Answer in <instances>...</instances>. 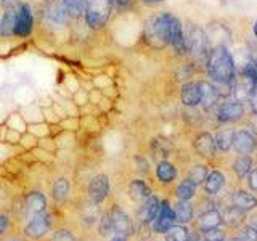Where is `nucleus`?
Segmentation results:
<instances>
[{
  "instance_id": "nucleus-30",
  "label": "nucleus",
  "mask_w": 257,
  "mask_h": 241,
  "mask_svg": "<svg viewBox=\"0 0 257 241\" xmlns=\"http://www.w3.org/2000/svg\"><path fill=\"white\" fill-rule=\"evenodd\" d=\"M7 127L13 129V131H18L21 134L28 132V120L24 119V116L18 114V112H13V114L8 116L7 123H5Z\"/></svg>"
},
{
  "instance_id": "nucleus-40",
  "label": "nucleus",
  "mask_w": 257,
  "mask_h": 241,
  "mask_svg": "<svg viewBox=\"0 0 257 241\" xmlns=\"http://www.w3.org/2000/svg\"><path fill=\"white\" fill-rule=\"evenodd\" d=\"M206 239L207 241H223V233L217 228L209 230V231H206Z\"/></svg>"
},
{
  "instance_id": "nucleus-34",
  "label": "nucleus",
  "mask_w": 257,
  "mask_h": 241,
  "mask_svg": "<svg viewBox=\"0 0 257 241\" xmlns=\"http://www.w3.org/2000/svg\"><path fill=\"white\" fill-rule=\"evenodd\" d=\"M20 147L23 148V151H32L34 148H37L39 147V139L37 137H34L32 134H29V132H24L23 135H21V139H20Z\"/></svg>"
},
{
  "instance_id": "nucleus-47",
  "label": "nucleus",
  "mask_w": 257,
  "mask_h": 241,
  "mask_svg": "<svg viewBox=\"0 0 257 241\" xmlns=\"http://www.w3.org/2000/svg\"><path fill=\"white\" fill-rule=\"evenodd\" d=\"M111 241H125V238L124 236H119V235H114Z\"/></svg>"
},
{
  "instance_id": "nucleus-35",
  "label": "nucleus",
  "mask_w": 257,
  "mask_h": 241,
  "mask_svg": "<svg viewBox=\"0 0 257 241\" xmlns=\"http://www.w3.org/2000/svg\"><path fill=\"white\" fill-rule=\"evenodd\" d=\"M206 174H207L206 166H195V167L191 169L190 175H188V180H191L195 185H198L203 180H206V177H207Z\"/></svg>"
},
{
  "instance_id": "nucleus-50",
  "label": "nucleus",
  "mask_w": 257,
  "mask_h": 241,
  "mask_svg": "<svg viewBox=\"0 0 257 241\" xmlns=\"http://www.w3.org/2000/svg\"><path fill=\"white\" fill-rule=\"evenodd\" d=\"M228 241H241L239 238H231V239H228Z\"/></svg>"
},
{
  "instance_id": "nucleus-21",
  "label": "nucleus",
  "mask_w": 257,
  "mask_h": 241,
  "mask_svg": "<svg viewBox=\"0 0 257 241\" xmlns=\"http://www.w3.org/2000/svg\"><path fill=\"white\" fill-rule=\"evenodd\" d=\"M201 88V103H203L204 108H211L219 100V90L211 85L209 82H199Z\"/></svg>"
},
{
  "instance_id": "nucleus-9",
  "label": "nucleus",
  "mask_w": 257,
  "mask_h": 241,
  "mask_svg": "<svg viewBox=\"0 0 257 241\" xmlns=\"http://www.w3.org/2000/svg\"><path fill=\"white\" fill-rule=\"evenodd\" d=\"M108 215L111 219L112 231H114V235L127 238L128 235H132V233H134V223L131 220V217H128L119 206L112 207L111 211L108 212Z\"/></svg>"
},
{
  "instance_id": "nucleus-5",
  "label": "nucleus",
  "mask_w": 257,
  "mask_h": 241,
  "mask_svg": "<svg viewBox=\"0 0 257 241\" xmlns=\"http://www.w3.org/2000/svg\"><path fill=\"white\" fill-rule=\"evenodd\" d=\"M23 236L31 241H40L47 238L53 231V217L50 211H45L31 220L23 223Z\"/></svg>"
},
{
  "instance_id": "nucleus-3",
  "label": "nucleus",
  "mask_w": 257,
  "mask_h": 241,
  "mask_svg": "<svg viewBox=\"0 0 257 241\" xmlns=\"http://www.w3.org/2000/svg\"><path fill=\"white\" fill-rule=\"evenodd\" d=\"M179 18H175L171 13H161L155 18H151L145 28V39L155 47L171 45V36L174 24Z\"/></svg>"
},
{
  "instance_id": "nucleus-8",
  "label": "nucleus",
  "mask_w": 257,
  "mask_h": 241,
  "mask_svg": "<svg viewBox=\"0 0 257 241\" xmlns=\"http://www.w3.org/2000/svg\"><path fill=\"white\" fill-rule=\"evenodd\" d=\"M109 195V177L106 174L93 175L87 185V196L93 204H101Z\"/></svg>"
},
{
  "instance_id": "nucleus-25",
  "label": "nucleus",
  "mask_w": 257,
  "mask_h": 241,
  "mask_svg": "<svg viewBox=\"0 0 257 241\" xmlns=\"http://www.w3.org/2000/svg\"><path fill=\"white\" fill-rule=\"evenodd\" d=\"M223 182H225V179H223L222 172L214 171V172H211L206 177L204 188H206V191L209 193V195H215V193H219L220 188L223 187Z\"/></svg>"
},
{
  "instance_id": "nucleus-41",
  "label": "nucleus",
  "mask_w": 257,
  "mask_h": 241,
  "mask_svg": "<svg viewBox=\"0 0 257 241\" xmlns=\"http://www.w3.org/2000/svg\"><path fill=\"white\" fill-rule=\"evenodd\" d=\"M249 100H251V106H252L254 112L257 114V85H254V87H252L251 95H249Z\"/></svg>"
},
{
  "instance_id": "nucleus-7",
  "label": "nucleus",
  "mask_w": 257,
  "mask_h": 241,
  "mask_svg": "<svg viewBox=\"0 0 257 241\" xmlns=\"http://www.w3.org/2000/svg\"><path fill=\"white\" fill-rule=\"evenodd\" d=\"M36 29V15L29 2H20L16 7V24H15V37L21 40L29 39Z\"/></svg>"
},
{
  "instance_id": "nucleus-39",
  "label": "nucleus",
  "mask_w": 257,
  "mask_h": 241,
  "mask_svg": "<svg viewBox=\"0 0 257 241\" xmlns=\"http://www.w3.org/2000/svg\"><path fill=\"white\" fill-rule=\"evenodd\" d=\"M8 228H10V217L7 214H0V238L5 235Z\"/></svg>"
},
{
  "instance_id": "nucleus-6",
  "label": "nucleus",
  "mask_w": 257,
  "mask_h": 241,
  "mask_svg": "<svg viewBox=\"0 0 257 241\" xmlns=\"http://www.w3.org/2000/svg\"><path fill=\"white\" fill-rule=\"evenodd\" d=\"M45 211H48V199L42 191L31 190L24 195L21 206H20V215H21L23 223Z\"/></svg>"
},
{
  "instance_id": "nucleus-46",
  "label": "nucleus",
  "mask_w": 257,
  "mask_h": 241,
  "mask_svg": "<svg viewBox=\"0 0 257 241\" xmlns=\"http://www.w3.org/2000/svg\"><path fill=\"white\" fill-rule=\"evenodd\" d=\"M5 241H28L24 236H12V238H7Z\"/></svg>"
},
{
  "instance_id": "nucleus-13",
  "label": "nucleus",
  "mask_w": 257,
  "mask_h": 241,
  "mask_svg": "<svg viewBox=\"0 0 257 241\" xmlns=\"http://www.w3.org/2000/svg\"><path fill=\"white\" fill-rule=\"evenodd\" d=\"M71 191H72V185L68 177H58V179L53 180L50 193H52V199L56 204L66 203L71 196Z\"/></svg>"
},
{
  "instance_id": "nucleus-10",
  "label": "nucleus",
  "mask_w": 257,
  "mask_h": 241,
  "mask_svg": "<svg viewBox=\"0 0 257 241\" xmlns=\"http://www.w3.org/2000/svg\"><path fill=\"white\" fill-rule=\"evenodd\" d=\"M187 42V52L195 58H203L206 55V37L199 28H191L188 37H185Z\"/></svg>"
},
{
  "instance_id": "nucleus-19",
  "label": "nucleus",
  "mask_w": 257,
  "mask_h": 241,
  "mask_svg": "<svg viewBox=\"0 0 257 241\" xmlns=\"http://www.w3.org/2000/svg\"><path fill=\"white\" fill-rule=\"evenodd\" d=\"M220 223H222V214L219 211H215V209H212V211H207L199 215L198 228L203 231H209V230L217 228Z\"/></svg>"
},
{
  "instance_id": "nucleus-45",
  "label": "nucleus",
  "mask_w": 257,
  "mask_h": 241,
  "mask_svg": "<svg viewBox=\"0 0 257 241\" xmlns=\"http://www.w3.org/2000/svg\"><path fill=\"white\" fill-rule=\"evenodd\" d=\"M143 4H148V5H156V4H161L163 0H140Z\"/></svg>"
},
{
  "instance_id": "nucleus-43",
  "label": "nucleus",
  "mask_w": 257,
  "mask_h": 241,
  "mask_svg": "<svg viewBox=\"0 0 257 241\" xmlns=\"http://www.w3.org/2000/svg\"><path fill=\"white\" fill-rule=\"evenodd\" d=\"M249 187H251L254 191H257V169L249 174Z\"/></svg>"
},
{
  "instance_id": "nucleus-37",
  "label": "nucleus",
  "mask_w": 257,
  "mask_h": 241,
  "mask_svg": "<svg viewBox=\"0 0 257 241\" xmlns=\"http://www.w3.org/2000/svg\"><path fill=\"white\" fill-rule=\"evenodd\" d=\"M50 241H77L76 236L72 235V231L68 228H60L53 233V236Z\"/></svg>"
},
{
  "instance_id": "nucleus-1",
  "label": "nucleus",
  "mask_w": 257,
  "mask_h": 241,
  "mask_svg": "<svg viewBox=\"0 0 257 241\" xmlns=\"http://www.w3.org/2000/svg\"><path fill=\"white\" fill-rule=\"evenodd\" d=\"M207 74L217 84H230L235 77V63L225 47H215L209 53Z\"/></svg>"
},
{
  "instance_id": "nucleus-28",
  "label": "nucleus",
  "mask_w": 257,
  "mask_h": 241,
  "mask_svg": "<svg viewBox=\"0 0 257 241\" xmlns=\"http://www.w3.org/2000/svg\"><path fill=\"white\" fill-rule=\"evenodd\" d=\"M28 132L32 134L37 139H44V137H48L52 132V126L47 124L45 120H39V123H31L28 124Z\"/></svg>"
},
{
  "instance_id": "nucleus-49",
  "label": "nucleus",
  "mask_w": 257,
  "mask_h": 241,
  "mask_svg": "<svg viewBox=\"0 0 257 241\" xmlns=\"http://www.w3.org/2000/svg\"><path fill=\"white\" fill-rule=\"evenodd\" d=\"M254 227H257V215L254 217Z\"/></svg>"
},
{
  "instance_id": "nucleus-44",
  "label": "nucleus",
  "mask_w": 257,
  "mask_h": 241,
  "mask_svg": "<svg viewBox=\"0 0 257 241\" xmlns=\"http://www.w3.org/2000/svg\"><path fill=\"white\" fill-rule=\"evenodd\" d=\"M20 0H0V8H10V7H18Z\"/></svg>"
},
{
  "instance_id": "nucleus-14",
  "label": "nucleus",
  "mask_w": 257,
  "mask_h": 241,
  "mask_svg": "<svg viewBox=\"0 0 257 241\" xmlns=\"http://www.w3.org/2000/svg\"><path fill=\"white\" fill-rule=\"evenodd\" d=\"M15 24H16V7L5 8L2 15H0V37L2 39L15 37Z\"/></svg>"
},
{
  "instance_id": "nucleus-32",
  "label": "nucleus",
  "mask_w": 257,
  "mask_h": 241,
  "mask_svg": "<svg viewBox=\"0 0 257 241\" xmlns=\"http://www.w3.org/2000/svg\"><path fill=\"white\" fill-rule=\"evenodd\" d=\"M195 188H196L195 183L188 179H185L179 185V188H177V196H179V199H182V201H188L190 198H193V195H195Z\"/></svg>"
},
{
  "instance_id": "nucleus-26",
  "label": "nucleus",
  "mask_w": 257,
  "mask_h": 241,
  "mask_svg": "<svg viewBox=\"0 0 257 241\" xmlns=\"http://www.w3.org/2000/svg\"><path fill=\"white\" fill-rule=\"evenodd\" d=\"M222 219L227 222L230 227H238V225L244 220V215H243V211H239L238 207L231 206L228 209H225V212L222 215Z\"/></svg>"
},
{
  "instance_id": "nucleus-36",
  "label": "nucleus",
  "mask_w": 257,
  "mask_h": 241,
  "mask_svg": "<svg viewBox=\"0 0 257 241\" xmlns=\"http://www.w3.org/2000/svg\"><path fill=\"white\" fill-rule=\"evenodd\" d=\"M100 233L103 236H109V235H114V231H112V223H111V219H109V215L108 212L101 215V219H100Z\"/></svg>"
},
{
  "instance_id": "nucleus-51",
  "label": "nucleus",
  "mask_w": 257,
  "mask_h": 241,
  "mask_svg": "<svg viewBox=\"0 0 257 241\" xmlns=\"http://www.w3.org/2000/svg\"><path fill=\"white\" fill-rule=\"evenodd\" d=\"M206 241H207V239H206Z\"/></svg>"
},
{
  "instance_id": "nucleus-31",
  "label": "nucleus",
  "mask_w": 257,
  "mask_h": 241,
  "mask_svg": "<svg viewBox=\"0 0 257 241\" xmlns=\"http://www.w3.org/2000/svg\"><path fill=\"white\" fill-rule=\"evenodd\" d=\"M233 134L231 131H222L215 135V147L222 151H228L233 145Z\"/></svg>"
},
{
  "instance_id": "nucleus-2",
  "label": "nucleus",
  "mask_w": 257,
  "mask_h": 241,
  "mask_svg": "<svg viewBox=\"0 0 257 241\" xmlns=\"http://www.w3.org/2000/svg\"><path fill=\"white\" fill-rule=\"evenodd\" d=\"M39 21L47 31L60 32L68 28L71 18L61 0H42L39 7Z\"/></svg>"
},
{
  "instance_id": "nucleus-23",
  "label": "nucleus",
  "mask_w": 257,
  "mask_h": 241,
  "mask_svg": "<svg viewBox=\"0 0 257 241\" xmlns=\"http://www.w3.org/2000/svg\"><path fill=\"white\" fill-rule=\"evenodd\" d=\"M61 2L64 8H66L71 21H79L80 18H84V13H85L84 0H61Z\"/></svg>"
},
{
  "instance_id": "nucleus-16",
  "label": "nucleus",
  "mask_w": 257,
  "mask_h": 241,
  "mask_svg": "<svg viewBox=\"0 0 257 241\" xmlns=\"http://www.w3.org/2000/svg\"><path fill=\"white\" fill-rule=\"evenodd\" d=\"M244 114V108L241 101H230L225 103L219 109V120L220 123H235Z\"/></svg>"
},
{
  "instance_id": "nucleus-27",
  "label": "nucleus",
  "mask_w": 257,
  "mask_h": 241,
  "mask_svg": "<svg viewBox=\"0 0 257 241\" xmlns=\"http://www.w3.org/2000/svg\"><path fill=\"white\" fill-rule=\"evenodd\" d=\"M175 217L177 220L185 223V222H190L191 217H193V209H191V204L188 203V201H179L175 206Z\"/></svg>"
},
{
  "instance_id": "nucleus-38",
  "label": "nucleus",
  "mask_w": 257,
  "mask_h": 241,
  "mask_svg": "<svg viewBox=\"0 0 257 241\" xmlns=\"http://www.w3.org/2000/svg\"><path fill=\"white\" fill-rule=\"evenodd\" d=\"M241 241H257V227H246L241 231V236H239Z\"/></svg>"
},
{
  "instance_id": "nucleus-29",
  "label": "nucleus",
  "mask_w": 257,
  "mask_h": 241,
  "mask_svg": "<svg viewBox=\"0 0 257 241\" xmlns=\"http://www.w3.org/2000/svg\"><path fill=\"white\" fill-rule=\"evenodd\" d=\"M190 233L183 225H172L166 231V241H188Z\"/></svg>"
},
{
  "instance_id": "nucleus-4",
  "label": "nucleus",
  "mask_w": 257,
  "mask_h": 241,
  "mask_svg": "<svg viewBox=\"0 0 257 241\" xmlns=\"http://www.w3.org/2000/svg\"><path fill=\"white\" fill-rule=\"evenodd\" d=\"M85 2V13L84 21L90 29L100 31L106 26L109 21V16L112 12L111 0H84Z\"/></svg>"
},
{
  "instance_id": "nucleus-22",
  "label": "nucleus",
  "mask_w": 257,
  "mask_h": 241,
  "mask_svg": "<svg viewBox=\"0 0 257 241\" xmlns=\"http://www.w3.org/2000/svg\"><path fill=\"white\" fill-rule=\"evenodd\" d=\"M128 193L135 201H145L150 195H151V188L148 187L147 182L135 179L128 183Z\"/></svg>"
},
{
  "instance_id": "nucleus-33",
  "label": "nucleus",
  "mask_w": 257,
  "mask_h": 241,
  "mask_svg": "<svg viewBox=\"0 0 257 241\" xmlns=\"http://www.w3.org/2000/svg\"><path fill=\"white\" fill-rule=\"evenodd\" d=\"M252 167V161L251 158H246V156H241L235 161V164H233V169H235V172L238 177H244L249 171H251Z\"/></svg>"
},
{
  "instance_id": "nucleus-42",
  "label": "nucleus",
  "mask_w": 257,
  "mask_h": 241,
  "mask_svg": "<svg viewBox=\"0 0 257 241\" xmlns=\"http://www.w3.org/2000/svg\"><path fill=\"white\" fill-rule=\"evenodd\" d=\"M111 4L114 8H117V10H122V8H127L131 5V0H111Z\"/></svg>"
},
{
  "instance_id": "nucleus-20",
  "label": "nucleus",
  "mask_w": 257,
  "mask_h": 241,
  "mask_svg": "<svg viewBox=\"0 0 257 241\" xmlns=\"http://www.w3.org/2000/svg\"><path fill=\"white\" fill-rule=\"evenodd\" d=\"M231 203L235 207H238L239 211H251V209H254L257 206V199L251 195V193H246L243 190H239L236 193H233L231 196Z\"/></svg>"
},
{
  "instance_id": "nucleus-18",
  "label": "nucleus",
  "mask_w": 257,
  "mask_h": 241,
  "mask_svg": "<svg viewBox=\"0 0 257 241\" xmlns=\"http://www.w3.org/2000/svg\"><path fill=\"white\" fill-rule=\"evenodd\" d=\"M195 148L201 156L212 158L215 155V139L209 134H201L195 140Z\"/></svg>"
},
{
  "instance_id": "nucleus-11",
  "label": "nucleus",
  "mask_w": 257,
  "mask_h": 241,
  "mask_svg": "<svg viewBox=\"0 0 257 241\" xmlns=\"http://www.w3.org/2000/svg\"><path fill=\"white\" fill-rule=\"evenodd\" d=\"M175 220H177L175 211L171 207V204H169L167 201H163L159 211H158L156 219L153 220V223H155V230L158 233H166L169 228L172 227V225H175Z\"/></svg>"
},
{
  "instance_id": "nucleus-12",
  "label": "nucleus",
  "mask_w": 257,
  "mask_h": 241,
  "mask_svg": "<svg viewBox=\"0 0 257 241\" xmlns=\"http://www.w3.org/2000/svg\"><path fill=\"white\" fill-rule=\"evenodd\" d=\"M233 148L236 150L239 155H249L252 153L257 147V140L255 137L249 132V131H238L233 134Z\"/></svg>"
},
{
  "instance_id": "nucleus-15",
  "label": "nucleus",
  "mask_w": 257,
  "mask_h": 241,
  "mask_svg": "<svg viewBox=\"0 0 257 241\" xmlns=\"http://www.w3.org/2000/svg\"><path fill=\"white\" fill-rule=\"evenodd\" d=\"M161 207V201L155 196V195H150L147 199L142 203V207L139 211V219L143 222V223H150L156 219L158 215V211Z\"/></svg>"
},
{
  "instance_id": "nucleus-24",
  "label": "nucleus",
  "mask_w": 257,
  "mask_h": 241,
  "mask_svg": "<svg viewBox=\"0 0 257 241\" xmlns=\"http://www.w3.org/2000/svg\"><path fill=\"white\" fill-rule=\"evenodd\" d=\"M156 177L161 182L169 183L177 177V169L171 163H167V161H159L156 166Z\"/></svg>"
},
{
  "instance_id": "nucleus-17",
  "label": "nucleus",
  "mask_w": 257,
  "mask_h": 241,
  "mask_svg": "<svg viewBox=\"0 0 257 241\" xmlns=\"http://www.w3.org/2000/svg\"><path fill=\"white\" fill-rule=\"evenodd\" d=\"M180 100L185 106H196L201 103V88L199 82H188L182 87L180 92Z\"/></svg>"
},
{
  "instance_id": "nucleus-48",
  "label": "nucleus",
  "mask_w": 257,
  "mask_h": 241,
  "mask_svg": "<svg viewBox=\"0 0 257 241\" xmlns=\"http://www.w3.org/2000/svg\"><path fill=\"white\" fill-rule=\"evenodd\" d=\"M254 34H255V37H257V21H255V24H254Z\"/></svg>"
}]
</instances>
